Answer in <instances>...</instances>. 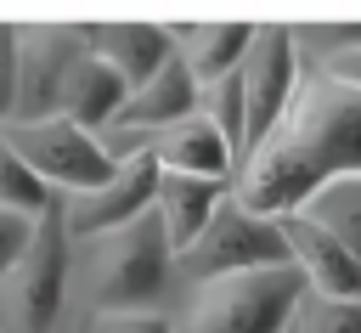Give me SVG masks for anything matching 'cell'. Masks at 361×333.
Here are the masks:
<instances>
[{"mask_svg": "<svg viewBox=\"0 0 361 333\" xmlns=\"http://www.w3.org/2000/svg\"><path fill=\"white\" fill-rule=\"evenodd\" d=\"M344 175H361V96L310 68L282 124L237 169L231 198L265 220H282Z\"/></svg>", "mask_w": 361, "mask_h": 333, "instance_id": "cell-1", "label": "cell"}, {"mask_svg": "<svg viewBox=\"0 0 361 333\" xmlns=\"http://www.w3.org/2000/svg\"><path fill=\"white\" fill-rule=\"evenodd\" d=\"M73 277L85 288V305L96 316L113 310H158L169 277H175V248L158 226V214H135L130 226L79 243L73 254Z\"/></svg>", "mask_w": 361, "mask_h": 333, "instance_id": "cell-2", "label": "cell"}, {"mask_svg": "<svg viewBox=\"0 0 361 333\" xmlns=\"http://www.w3.org/2000/svg\"><path fill=\"white\" fill-rule=\"evenodd\" d=\"M299 293H305V277L293 265L237 271V277L192 282L186 305L169 322L175 333H288Z\"/></svg>", "mask_w": 361, "mask_h": 333, "instance_id": "cell-3", "label": "cell"}, {"mask_svg": "<svg viewBox=\"0 0 361 333\" xmlns=\"http://www.w3.org/2000/svg\"><path fill=\"white\" fill-rule=\"evenodd\" d=\"M68 293H73V237L62 226V209L51 203L34 220L28 248L0 277V333H62Z\"/></svg>", "mask_w": 361, "mask_h": 333, "instance_id": "cell-4", "label": "cell"}, {"mask_svg": "<svg viewBox=\"0 0 361 333\" xmlns=\"http://www.w3.org/2000/svg\"><path fill=\"white\" fill-rule=\"evenodd\" d=\"M237 79H243V158H237V169H243L254 158V147L282 124L299 79H305L293 23H254V40H248V56H243Z\"/></svg>", "mask_w": 361, "mask_h": 333, "instance_id": "cell-5", "label": "cell"}, {"mask_svg": "<svg viewBox=\"0 0 361 333\" xmlns=\"http://www.w3.org/2000/svg\"><path fill=\"white\" fill-rule=\"evenodd\" d=\"M265 265H288V243L282 226L243 209L237 198H226L214 209V220L203 226V237L192 248L175 254V271L192 282H214V277H237V271H265Z\"/></svg>", "mask_w": 361, "mask_h": 333, "instance_id": "cell-6", "label": "cell"}, {"mask_svg": "<svg viewBox=\"0 0 361 333\" xmlns=\"http://www.w3.org/2000/svg\"><path fill=\"white\" fill-rule=\"evenodd\" d=\"M11 51H17V102H11V124H34V119H56L68 73L79 68L85 45V23H11Z\"/></svg>", "mask_w": 361, "mask_h": 333, "instance_id": "cell-7", "label": "cell"}, {"mask_svg": "<svg viewBox=\"0 0 361 333\" xmlns=\"http://www.w3.org/2000/svg\"><path fill=\"white\" fill-rule=\"evenodd\" d=\"M6 147L34 169V181L51 192V198H73V192H90L113 175L107 152L96 147L90 130L68 124L62 113L56 119H34V124H0Z\"/></svg>", "mask_w": 361, "mask_h": 333, "instance_id": "cell-8", "label": "cell"}, {"mask_svg": "<svg viewBox=\"0 0 361 333\" xmlns=\"http://www.w3.org/2000/svg\"><path fill=\"white\" fill-rule=\"evenodd\" d=\"M152 186H158V164L152 158H135V164H118L102 186L73 192V198H56L68 237L73 243H90V237H107V231L130 226L135 214L152 209Z\"/></svg>", "mask_w": 361, "mask_h": 333, "instance_id": "cell-9", "label": "cell"}, {"mask_svg": "<svg viewBox=\"0 0 361 333\" xmlns=\"http://www.w3.org/2000/svg\"><path fill=\"white\" fill-rule=\"evenodd\" d=\"M276 226H282V243H288V265L305 277L310 293H327V299H361V265L344 254V243H338L327 226H316L305 209L282 214Z\"/></svg>", "mask_w": 361, "mask_h": 333, "instance_id": "cell-10", "label": "cell"}, {"mask_svg": "<svg viewBox=\"0 0 361 333\" xmlns=\"http://www.w3.org/2000/svg\"><path fill=\"white\" fill-rule=\"evenodd\" d=\"M85 45H90L96 62H107L124 79V90L147 85L175 56L169 23H85Z\"/></svg>", "mask_w": 361, "mask_h": 333, "instance_id": "cell-11", "label": "cell"}, {"mask_svg": "<svg viewBox=\"0 0 361 333\" xmlns=\"http://www.w3.org/2000/svg\"><path fill=\"white\" fill-rule=\"evenodd\" d=\"M152 164H158V175H192V181H220V186L237 181L231 141H226L203 113L158 130V135H152Z\"/></svg>", "mask_w": 361, "mask_h": 333, "instance_id": "cell-12", "label": "cell"}, {"mask_svg": "<svg viewBox=\"0 0 361 333\" xmlns=\"http://www.w3.org/2000/svg\"><path fill=\"white\" fill-rule=\"evenodd\" d=\"M169 40H175V56L186 62V73L203 90V85H220L226 73L243 68L254 23H169Z\"/></svg>", "mask_w": 361, "mask_h": 333, "instance_id": "cell-13", "label": "cell"}, {"mask_svg": "<svg viewBox=\"0 0 361 333\" xmlns=\"http://www.w3.org/2000/svg\"><path fill=\"white\" fill-rule=\"evenodd\" d=\"M197 102H203L197 79L186 73V62H180V56H169L147 85H135V90H130V102H124V113H118L113 124L158 135V130H169V124H180V119H192V113H197Z\"/></svg>", "mask_w": 361, "mask_h": 333, "instance_id": "cell-14", "label": "cell"}, {"mask_svg": "<svg viewBox=\"0 0 361 333\" xmlns=\"http://www.w3.org/2000/svg\"><path fill=\"white\" fill-rule=\"evenodd\" d=\"M226 198H231V186H220V181L158 175V186H152V214H158V226H164L169 248H175V254H180V248H192Z\"/></svg>", "mask_w": 361, "mask_h": 333, "instance_id": "cell-15", "label": "cell"}, {"mask_svg": "<svg viewBox=\"0 0 361 333\" xmlns=\"http://www.w3.org/2000/svg\"><path fill=\"white\" fill-rule=\"evenodd\" d=\"M124 102H130V90H124V79L107 68V62H96L90 51L79 56V68L68 73V90H62V119L68 124H79V130H90V135H102L118 113H124Z\"/></svg>", "mask_w": 361, "mask_h": 333, "instance_id": "cell-16", "label": "cell"}, {"mask_svg": "<svg viewBox=\"0 0 361 333\" xmlns=\"http://www.w3.org/2000/svg\"><path fill=\"white\" fill-rule=\"evenodd\" d=\"M305 214H310L316 226H327V231L344 243V254L361 265V175H344V181L322 186V192L305 203Z\"/></svg>", "mask_w": 361, "mask_h": 333, "instance_id": "cell-17", "label": "cell"}, {"mask_svg": "<svg viewBox=\"0 0 361 333\" xmlns=\"http://www.w3.org/2000/svg\"><path fill=\"white\" fill-rule=\"evenodd\" d=\"M56 198L34 181V169L6 147V135H0V209H11V214H23V220H39L45 209H51Z\"/></svg>", "mask_w": 361, "mask_h": 333, "instance_id": "cell-18", "label": "cell"}, {"mask_svg": "<svg viewBox=\"0 0 361 333\" xmlns=\"http://www.w3.org/2000/svg\"><path fill=\"white\" fill-rule=\"evenodd\" d=\"M288 333H361V299H327L305 288Z\"/></svg>", "mask_w": 361, "mask_h": 333, "instance_id": "cell-19", "label": "cell"}, {"mask_svg": "<svg viewBox=\"0 0 361 333\" xmlns=\"http://www.w3.org/2000/svg\"><path fill=\"white\" fill-rule=\"evenodd\" d=\"M79 333H175V322L164 310H113V316H90Z\"/></svg>", "mask_w": 361, "mask_h": 333, "instance_id": "cell-20", "label": "cell"}, {"mask_svg": "<svg viewBox=\"0 0 361 333\" xmlns=\"http://www.w3.org/2000/svg\"><path fill=\"white\" fill-rule=\"evenodd\" d=\"M17 102V51H11V23H0V124H11Z\"/></svg>", "mask_w": 361, "mask_h": 333, "instance_id": "cell-21", "label": "cell"}, {"mask_svg": "<svg viewBox=\"0 0 361 333\" xmlns=\"http://www.w3.org/2000/svg\"><path fill=\"white\" fill-rule=\"evenodd\" d=\"M28 231H34V220H23V214L0 209V277H6V271H11V260L28 248Z\"/></svg>", "mask_w": 361, "mask_h": 333, "instance_id": "cell-22", "label": "cell"}, {"mask_svg": "<svg viewBox=\"0 0 361 333\" xmlns=\"http://www.w3.org/2000/svg\"><path fill=\"white\" fill-rule=\"evenodd\" d=\"M316 73H327V79H338V85H350V90L361 96V45H350V51H338V56L316 62Z\"/></svg>", "mask_w": 361, "mask_h": 333, "instance_id": "cell-23", "label": "cell"}]
</instances>
